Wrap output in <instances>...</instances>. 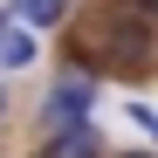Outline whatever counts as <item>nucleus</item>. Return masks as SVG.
<instances>
[{
    "label": "nucleus",
    "mask_w": 158,
    "mask_h": 158,
    "mask_svg": "<svg viewBox=\"0 0 158 158\" xmlns=\"http://www.w3.org/2000/svg\"><path fill=\"white\" fill-rule=\"evenodd\" d=\"M0 117H7V89H0Z\"/></svg>",
    "instance_id": "nucleus-6"
},
{
    "label": "nucleus",
    "mask_w": 158,
    "mask_h": 158,
    "mask_svg": "<svg viewBox=\"0 0 158 158\" xmlns=\"http://www.w3.org/2000/svg\"><path fill=\"white\" fill-rule=\"evenodd\" d=\"M35 62V35L28 28H0V69H28Z\"/></svg>",
    "instance_id": "nucleus-4"
},
{
    "label": "nucleus",
    "mask_w": 158,
    "mask_h": 158,
    "mask_svg": "<svg viewBox=\"0 0 158 158\" xmlns=\"http://www.w3.org/2000/svg\"><path fill=\"white\" fill-rule=\"evenodd\" d=\"M151 131H158V117H151Z\"/></svg>",
    "instance_id": "nucleus-9"
},
{
    "label": "nucleus",
    "mask_w": 158,
    "mask_h": 158,
    "mask_svg": "<svg viewBox=\"0 0 158 158\" xmlns=\"http://www.w3.org/2000/svg\"><path fill=\"white\" fill-rule=\"evenodd\" d=\"M0 28H7V14H0Z\"/></svg>",
    "instance_id": "nucleus-7"
},
{
    "label": "nucleus",
    "mask_w": 158,
    "mask_h": 158,
    "mask_svg": "<svg viewBox=\"0 0 158 158\" xmlns=\"http://www.w3.org/2000/svg\"><path fill=\"white\" fill-rule=\"evenodd\" d=\"M96 110V76H76V83H62L55 96H48V131H55V124H76V117H89Z\"/></svg>",
    "instance_id": "nucleus-1"
},
{
    "label": "nucleus",
    "mask_w": 158,
    "mask_h": 158,
    "mask_svg": "<svg viewBox=\"0 0 158 158\" xmlns=\"http://www.w3.org/2000/svg\"><path fill=\"white\" fill-rule=\"evenodd\" d=\"M7 14H14V21H28V28H55V21L69 14V0H14Z\"/></svg>",
    "instance_id": "nucleus-3"
},
{
    "label": "nucleus",
    "mask_w": 158,
    "mask_h": 158,
    "mask_svg": "<svg viewBox=\"0 0 158 158\" xmlns=\"http://www.w3.org/2000/svg\"><path fill=\"white\" fill-rule=\"evenodd\" d=\"M131 158H144V151H131Z\"/></svg>",
    "instance_id": "nucleus-8"
},
{
    "label": "nucleus",
    "mask_w": 158,
    "mask_h": 158,
    "mask_svg": "<svg viewBox=\"0 0 158 158\" xmlns=\"http://www.w3.org/2000/svg\"><path fill=\"white\" fill-rule=\"evenodd\" d=\"M131 7H138V14H158V0H131Z\"/></svg>",
    "instance_id": "nucleus-5"
},
{
    "label": "nucleus",
    "mask_w": 158,
    "mask_h": 158,
    "mask_svg": "<svg viewBox=\"0 0 158 158\" xmlns=\"http://www.w3.org/2000/svg\"><path fill=\"white\" fill-rule=\"evenodd\" d=\"M41 158H103V144H96L89 117H76V124H55V131H48V144H41Z\"/></svg>",
    "instance_id": "nucleus-2"
}]
</instances>
